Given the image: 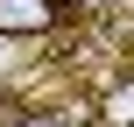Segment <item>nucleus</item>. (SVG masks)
<instances>
[{
  "instance_id": "obj_1",
  "label": "nucleus",
  "mask_w": 134,
  "mask_h": 127,
  "mask_svg": "<svg viewBox=\"0 0 134 127\" xmlns=\"http://www.w3.org/2000/svg\"><path fill=\"white\" fill-rule=\"evenodd\" d=\"M64 21L57 0H0V35H49Z\"/></svg>"
},
{
  "instance_id": "obj_2",
  "label": "nucleus",
  "mask_w": 134,
  "mask_h": 127,
  "mask_svg": "<svg viewBox=\"0 0 134 127\" xmlns=\"http://www.w3.org/2000/svg\"><path fill=\"white\" fill-rule=\"evenodd\" d=\"M106 120H134V92H113L106 99Z\"/></svg>"
}]
</instances>
